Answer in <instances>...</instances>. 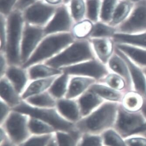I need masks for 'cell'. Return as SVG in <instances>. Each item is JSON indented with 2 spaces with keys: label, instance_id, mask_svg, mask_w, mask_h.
<instances>
[{
  "label": "cell",
  "instance_id": "cell-1",
  "mask_svg": "<svg viewBox=\"0 0 146 146\" xmlns=\"http://www.w3.org/2000/svg\"><path fill=\"white\" fill-rule=\"evenodd\" d=\"M120 103L106 101L88 116L75 123L82 134H95L108 128L116 123Z\"/></svg>",
  "mask_w": 146,
  "mask_h": 146
},
{
  "label": "cell",
  "instance_id": "cell-2",
  "mask_svg": "<svg viewBox=\"0 0 146 146\" xmlns=\"http://www.w3.org/2000/svg\"><path fill=\"white\" fill-rule=\"evenodd\" d=\"M75 40L71 33L46 35L29 60L22 66L27 68L36 63L45 62L59 54Z\"/></svg>",
  "mask_w": 146,
  "mask_h": 146
},
{
  "label": "cell",
  "instance_id": "cell-3",
  "mask_svg": "<svg viewBox=\"0 0 146 146\" xmlns=\"http://www.w3.org/2000/svg\"><path fill=\"white\" fill-rule=\"evenodd\" d=\"M96 58L89 38L76 39L56 56L45 62L53 67L61 69L84 61Z\"/></svg>",
  "mask_w": 146,
  "mask_h": 146
},
{
  "label": "cell",
  "instance_id": "cell-4",
  "mask_svg": "<svg viewBox=\"0 0 146 146\" xmlns=\"http://www.w3.org/2000/svg\"><path fill=\"white\" fill-rule=\"evenodd\" d=\"M24 26L21 14L15 11L7 23V38L5 52L10 65H21V44Z\"/></svg>",
  "mask_w": 146,
  "mask_h": 146
},
{
  "label": "cell",
  "instance_id": "cell-5",
  "mask_svg": "<svg viewBox=\"0 0 146 146\" xmlns=\"http://www.w3.org/2000/svg\"><path fill=\"white\" fill-rule=\"evenodd\" d=\"M13 110L29 115L48 123L57 131L72 132L76 130L75 123L67 120L58 112L56 107L42 108L35 107L24 100Z\"/></svg>",
  "mask_w": 146,
  "mask_h": 146
},
{
  "label": "cell",
  "instance_id": "cell-6",
  "mask_svg": "<svg viewBox=\"0 0 146 146\" xmlns=\"http://www.w3.org/2000/svg\"><path fill=\"white\" fill-rule=\"evenodd\" d=\"M29 115L12 110L5 122L1 125L10 140L19 145L32 136L29 127Z\"/></svg>",
  "mask_w": 146,
  "mask_h": 146
},
{
  "label": "cell",
  "instance_id": "cell-7",
  "mask_svg": "<svg viewBox=\"0 0 146 146\" xmlns=\"http://www.w3.org/2000/svg\"><path fill=\"white\" fill-rule=\"evenodd\" d=\"M60 70L70 76L88 77L95 79L97 82H100L110 72L107 66L97 58L84 61Z\"/></svg>",
  "mask_w": 146,
  "mask_h": 146
},
{
  "label": "cell",
  "instance_id": "cell-8",
  "mask_svg": "<svg viewBox=\"0 0 146 146\" xmlns=\"http://www.w3.org/2000/svg\"><path fill=\"white\" fill-rule=\"evenodd\" d=\"M45 36L42 27L25 24L21 44L22 65L29 60Z\"/></svg>",
  "mask_w": 146,
  "mask_h": 146
},
{
  "label": "cell",
  "instance_id": "cell-9",
  "mask_svg": "<svg viewBox=\"0 0 146 146\" xmlns=\"http://www.w3.org/2000/svg\"><path fill=\"white\" fill-rule=\"evenodd\" d=\"M145 118L141 111L129 112L119 104L116 121L117 128L123 136L136 133L138 129L145 123Z\"/></svg>",
  "mask_w": 146,
  "mask_h": 146
},
{
  "label": "cell",
  "instance_id": "cell-10",
  "mask_svg": "<svg viewBox=\"0 0 146 146\" xmlns=\"http://www.w3.org/2000/svg\"><path fill=\"white\" fill-rule=\"evenodd\" d=\"M117 29V33L127 34L146 32V1L139 3Z\"/></svg>",
  "mask_w": 146,
  "mask_h": 146
},
{
  "label": "cell",
  "instance_id": "cell-11",
  "mask_svg": "<svg viewBox=\"0 0 146 146\" xmlns=\"http://www.w3.org/2000/svg\"><path fill=\"white\" fill-rule=\"evenodd\" d=\"M115 52L126 62L131 76L133 90L138 93L143 99V104L141 112L146 119V77L140 67L133 63L123 52L115 47Z\"/></svg>",
  "mask_w": 146,
  "mask_h": 146
},
{
  "label": "cell",
  "instance_id": "cell-12",
  "mask_svg": "<svg viewBox=\"0 0 146 146\" xmlns=\"http://www.w3.org/2000/svg\"><path fill=\"white\" fill-rule=\"evenodd\" d=\"M72 21L64 6L57 10L55 16L44 28L45 36L54 34L71 33Z\"/></svg>",
  "mask_w": 146,
  "mask_h": 146
},
{
  "label": "cell",
  "instance_id": "cell-13",
  "mask_svg": "<svg viewBox=\"0 0 146 146\" xmlns=\"http://www.w3.org/2000/svg\"><path fill=\"white\" fill-rule=\"evenodd\" d=\"M55 7L38 2L28 8L25 13L27 23L42 27L55 11Z\"/></svg>",
  "mask_w": 146,
  "mask_h": 146
},
{
  "label": "cell",
  "instance_id": "cell-14",
  "mask_svg": "<svg viewBox=\"0 0 146 146\" xmlns=\"http://www.w3.org/2000/svg\"><path fill=\"white\" fill-rule=\"evenodd\" d=\"M96 58L107 66L115 52V44L112 38H89Z\"/></svg>",
  "mask_w": 146,
  "mask_h": 146
},
{
  "label": "cell",
  "instance_id": "cell-15",
  "mask_svg": "<svg viewBox=\"0 0 146 146\" xmlns=\"http://www.w3.org/2000/svg\"><path fill=\"white\" fill-rule=\"evenodd\" d=\"M5 76L21 95L31 81L27 68L21 65H10Z\"/></svg>",
  "mask_w": 146,
  "mask_h": 146
},
{
  "label": "cell",
  "instance_id": "cell-16",
  "mask_svg": "<svg viewBox=\"0 0 146 146\" xmlns=\"http://www.w3.org/2000/svg\"><path fill=\"white\" fill-rule=\"evenodd\" d=\"M95 79L80 76H71L66 98L77 99L97 82Z\"/></svg>",
  "mask_w": 146,
  "mask_h": 146
},
{
  "label": "cell",
  "instance_id": "cell-17",
  "mask_svg": "<svg viewBox=\"0 0 146 146\" xmlns=\"http://www.w3.org/2000/svg\"><path fill=\"white\" fill-rule=\"evenodd\" d=\"M56 108L60 114L70 122L75 123L82 118L77 99L65 97L57 100Z\"/></svg>",
  "mask_w": 146,
  "mask_h": 146
},
{
  "label": "cell",
  "instance_id": "cell-18",
  "mask_svg": "<svg viewBox=\"0 0 146 146\" xmlns=\"http://www.w3.org/2000/svg\"><path fill=\"white\" fill-rule=\"evenodd\" d=\"M110 72L116 73L124 79L126 83V92L133 90L131 76L126 62L114 52L107 64Z\"/></svg>",
  "mask_w": 146,
  "mask_h": 146
},
{
  "label": "cell",
  "instance_id": "cell-19",
  "mask_svg": "<svg viewBox=\"0 0 146 146\" xmlns=\"http://www.w3.org/2000/svg\"><path fill=\"white\" fill-rule=\"evenodd\" d=\"M77 100L82 118L89 115L106 101L90 89Z\"/></svg>",
  "mask_w": 146,
  "mask_h": 146
},
{
  "label": "cell",
  "instance_id": "cell-20",
  "mask_svg": "<svg viewBox=\"0 0 146 146\" xmlns=\"http://www.w3.org/2000/svg\"><path fill=\"white\" fill-rule=\"evenodd\" d=\"M1 99L7 103L12 109L22 102L21 95L5 76L1 77Z\"/></svg>",
  "mask_w": 146,
  "mask_h": 146
},
{
  "label": "cell",
  "instance_id": "cell-21",
  "mask_svg": "<svg viewBox=\"0 0 146 146\" xmlns=\"http://www.w3.org/2000/svg\"><path fill=\"white\" fill-rule=\"evenodd\" d=\"M58 76L31 81L21 95L22 100H25L31 96L48 90L53 82Z\"/></svg>",
  "mask_w": 146,
  "mask_h": 146
},
{
  "label": "cell",
  "instance_id": "cell-22",
  "mask_svg": "<svg viewBox=\"0 0 146 146\" xmlns=\"http://www.w3.org/2000/svg\"><path fill=\"white\" fill-rule=\"evenodd\" d=\"M27 68L31 80L58 76L63 72L60 69L53 67L45 62L36 63Z\"/></svg>",
  "mask_w": 146,
  "mask_h": 146
},
{
  "label": "cell",
  "instance_id": "cell-23",
  "mask_svg": "<svg viewBox=\"0 0 146 146\" xmlns=\"http://www.w3.org/2000/svg\"><path fill=\"white\" fill-rule=\"evenodd\" d=\"M115 47L141 68L146 67V49L125 44H115Z\"/></svg>",
  "mask_w": 146,
  "mask_h": 146
},
{
  "label": "cell",
  "instance_id": "cell-24",
  "mask_svg": "<svg viewBox=\"0 0 146 146\" xmlns=\"http://www.w3.org/2000/svg\"><path fill=\"white\" fill-rule=\"evenodd\" d=\"M90 89L105 101L117 103H121L124 94L123 92L115 90L101 82H96Z\"/></svg>",
  "mask_w": 146,
  "mask_h": 146
},
{
  "label": "cell",
  "instance_id": "cell-25",
  "mask_svg": "<svg viewBox=\"0 0 146 146\" xmlns=\"http://www.w3.org/2000/svg\"><path fill=\"white\" fill-rule=\"evenodd\" d=\"M112 38L115 44H130L146 49V32L136 34L117 33Z\"/></svg>",
  "mask_w": 146,
  "mask_h": 146
},
{
  "label": "cell",
  "instance_id": "cell-26",
  "mask_svg": "<svg viewBox=\"0 0 146 146\" xmlns=\"http://www.w3.org/2000/svg\"><path fill=\"white\" fill-rule=\"evenodd\" d=\"M70 78V75L63 72L53 82L48 91L57 100L66 97Z\"/></svg>",
  "mask_w": 146,
  "mask_h": 146
},
{
  "label": "cell",
  "instance_id": "cell-27",
  "mask_svg": "<svg viewBox=\"0 0 146 146\" xmlns=\"http://www.w3.org/2000/svg\"><path fill=\"white\" fill-rule=\"evenodd\" d=\"M125 110L132 112L141 111L143 106L142 97L134 90L125 92L120 103Z\"/></svg>",
  "mask_w": 146,
  "mask_h": 146
},
{
  "label": "cell",
  "instance_id": "cell-28",
  "mask_svg": "<svg viewBox=\"0 0 146 146\" xmlns=\"http://www.w3.org/2000/svg\"><path fill=\"white\" fill-rule=\"evenodd\" d=\"M30 105L42 108L56 107L57 100L48 90L24 100Z\"/></svg>",
  "mask_w": 146,
  "mask_h": 146
},
{
  "label": "cell",
  "instance_id": "cell-29",
  "mask_svg": "<svg viewBox=\"0 0 146 146\" xmlns=\"http://www.w3.org/2000/svg\"><path fill=\"white\" fill-rule=\"evenodd\" d=\"M132 6L129 0H123L119 3L114 12L110 25L115 27L123 22L127 18Z\"/></svg>",
  "mask_w": 146,
  "mask_h": 146
},
{
  "label": "cell",
  "instance_id": "cell-30",
  "mask_svg": "<svg viewBox=\"0 0 146 146\" xmlns=\"http://www.w3.org/2000/svg\"><path fill=\"white\" fill-rule=\"evenodd\" d=\"M29 127L32 135H46L56 132L55 128L48 123L32 117H30Z\"/></svg>",
  "mask_w": 146,
  "mask_h": 146
},
{
  "label": "cell",
  "instance_id": "cell-31",
  "mask_svg": "<svg viewBox=\"0 0 146 146\" xmlns=\"http://www.w3.org/2000/svg\"><path fill=\"white\" fill-rule=\"evenodd\" d=\"M56 135L58 146H78L82 134L76 130L72 132L57 131Z\"/></svg>",
  "mask_w": 146,
  "mask_h": 146
},
{
  "label": "cell",
  "instance_id": "cell-32",
  "mask_svg": "<svg viewBox=\"0 0 146 146\" xmlns=\"http://www.w3.org/2000/svg\"><path fill=\"white\" fill-rule=\"evenodd\" d=\"M117 33V28L104 22H98L94 25L89 38H112Z\"/></svg>",
  "mask_w": 146,
  "mask_h": 146
},
{
  "label": "cell",
  "instance_id": "cell-33",
  "mask_svg": "<svg viewBox=\"0 0 146 146\" xmlns=\"http://www.w3.org/2000/svg\"><path fill=\"white\" fill-rule=\"evenodd\" d=\"M94 25L90 20L80 21L72 27L71 33L75 39L80 40L89 38Z\"/></svg>",
  "mask_w": 146,
  "mask_h": 146
},
{
  "label": "cell",
  "instance_id": "cell-34",
  "mask_svg": "<svg viewBox=\"0 0 146 146\" xmlns=\"http://www.w3.org/2000/svg\"><path fill=\"white\" fill-rule=\"evenodd\" d=\"M117 90L125 93L126 83L124 79L116 73L110 72L100 82Z\"/></svg>",
  "mask_w": 146,
  "mask_h": 146
},
{
  "label": "cell",
  "instance_id": "cell-35",
  "mask_svg": "<svg viewBox=\"0 0 146 146\" xmlns=\"http://www.w3.org/2000/svg\"><path fill=\"white\" fill-rule=\"evenodd\" d=\"M118 0H104L100 17L104 23H110L113 15L118 4Z\"/></svg>",
  "mask_w": 146,
  "mask_h": 146
},
{
  "label": "cell",
  "instance_id": "cell-36",
  "mask_svg": "<svg viewBox=\"0 0 146 146\" xmlns=\"http://www.w3.org/2000/svg\"><path fill=\"white\" fill-rule=\"evenodd\" d=\"M55 133L46 135H32L18 146H48Z\"/></svg>",
  "mask_w": 146,
  "mask_h": 146
},
{
  "label": "cell",
  "instance_id": "cell-37",
  "mask_svg": "<svg viewBox=\"0 0 146 146\" xmlns=\"http://www.w3.org/2000/svg\"><path fill=\"white\" fill-rule=\"evenodd\" d=\"M87 16L90 21L96 22L98 20V15L101 8V1L100 0H87Z\"/></svg>",
  "mask_w": 146,
  "mask_h": 146
},
{
  "label": "cell",
  "instance_id": "cell-38",
  "mask_svg": "<svg viewBox=\"0 0 146 146\" xmlns=\"http://www.w3.org/2000/svg\"><path fill=\"white\" fill-rule=\"evenodd\" d=\"M101 138L95 134L83 133L79 141L78 146H102Z\"/></svg>",
  "mask_w": 146,
  "mask_h": 146
},
{
  "label": "cell",
  "instance_id": "cell-39",
  "mask_svg": "<svg viewBox=\"0 0 146 146\" xmlns=\"http://www.w3.org/2000/svg\"><path fill=\"white\" fill-rule=\"evenodd\" d=\"M105 143L109 146H127L120 136L113 130L106 132L104 136Z\"/></svg>",
  "mask_w": 146,
  "mask_h": 146
},
{
  "label": "cell",
  "instance_id": "cell-40",
  "mask_svg": "<svg viewBox=\"0 0 146 146\" xmlns=\"http://www.w3.org/2000/svg\"><path fill=\"white\" fill-rule=\"evenodd\" d=\"M72 13L77 21L82 19L84 15L85 7L83 0H72L71 3Z\"/></svg>",
  "mask_w": 146,
  "mask_h": 146
},
{
  "label": "cell",
  "instance_id": "cell-41",
  "mask_svg": "<svg viewBox=\"0 0 146 146\" xmlns=\"http://www.w3.org/2000/svg\"><path fill=\"white\" fill-rule=\"evenodd\" d=\"M1 125L3 123L12 112L13 109L3 100L1 99Z\"/></svg>",
  "mask_w": 146,
  "mask_h": 146
},
{
  "label": "cell",
  "instance_id": "cell-42",
  "mask_svg": "<svg viewBox=\"0 0 146 146\" xmlns=\"http://www.w3.org/2000/svg\"><path fill=\"white\" fill-rule=\"evenodd\" d=\"M7 38V23L4 18H1V51L5 52Z\"/></svg>",
  "mask_w": 146,
  "mask_h": 146
},
{
  "label": "cell",
  "instance_id": "cell-43",
  "mask_svg": "<svg viewBox=\"0 0 146 146\" xmlns=\"http://www.w3.org/2000/svg\"><path fill=\"white\" fill-rule=\"evenodd\" d=\"M0 59H1L0 73H1V77L5 75L6 72L9 66L10 63L5 52L1 51Z\"/></svg>",
  "mask_w": 146,
  "mask_h": 146
},
{
  "label": "cell",
  "instance_id": "cell-44",
  "mask_svg": "<svg viewBox=\"0 0 146 146\" xmlns=\"http://www.w3.org/2000/svg\"><path fill=\"white\" fill-rule=\"evenodd\" d=\"M17 0H1V11L5 15L9 13Z\"/></svg>",
  "mask_w": 146,
  "mask_h": 146
},
{
  "label": "cell",
  "instance_id": "cell-45",
  "mask_svg": "<svg viewBox=\"0 0 146 146\" xmlns=\"http://www.w3.org/2000/svg\"><path fill=\"white\" fill-rule=\"evenodd\" d=\"M129 146H146V139L143 138H132L127 141Z\"/></svg>",
  "mask_w": 146,
  "mask_h": 146
},
{
  "label": "cell",
  "instance_id": "cell-46",
  "mask_svg": "<svg viewBox=\"0 0 146 146\" xmlns=\"http://www.w3.org/2000/svg\"><path fill=\"white\" fill-rule=\"evenodd\" d=\"M36 1V0H18L15 5V7L17 9H23L30 5L33 4Z\"/></svg>",
  "mask_w": 146,
  "mask_h": 146
},
{
  "label": "cell",
  "instance_id": "cell-47",
  "mask_svg": "<svg viewBox=\"0 0 146 146\" xmlns=\"http://www.w3.org/2000/svg\"><path fill=\"white\" fill-rule=\"evenodd\" d=\"M1 146H18L10 140L9 137L5 140L1 142Z\"/></svg>",
  "mask_w": 146,
  "mask_h": 146
},
{
  "label": "cell",
  "instance_id": "cell-48",
  "mask_svg": "<svg viewBox=\"0 0 146 146\" xmlns=\"http://www.w3.org/2000/svg\"><path fill=\"white\" fill-rule=\"evenodd\" d=\"M48 146H58V143L56 137V133Z\"/></svg>",
  "mask_w": 146,
  "mask_h": 146
},
{
  "label": "cell",
  "instance_id": "cell-49",
  "mask_svg": "<svg viewBox=\"0 0 146 146\" xmlns=\"http://www.w3.org/2000/svg\"><path fill=\"white\" fill-rule=\"evenodd\" d=\"M145 130H146V122H145V123L143 125H142L139 129H138L136 133L144 131Z\"/></svg>",
  "mask_w": 146,
  "mask_h": 146
},
{
  "label": "cell",
  "instance_id": "cell-50",
  "mask_svg": "<svg viewBox=\"0 0 146 146\" xmlns=\"http://www.w3.org/2000/svg\"><path fill=\"white\" fill-rule=\"evenodd\" d=\"M48 2L52 4H57L60 3L61 0H46Z\"/></svg>",
  "mask_w": 146,
  "mask_h": 146
},
{
  "label": "cell",
  "instance_id": "cell-51",
  "mask_svg": "<svg viewBox=\"0 0 146 146\" xmlns=\"http://www.w3.org/2000/svg\"><path fill=\"white\" fill-rule=\"evenodd\" d=\"M142 69L143 71V72H144V74H145V76L146 77V67L142 68Z\"/></svg>",
  "mask_w": 146,
  "mask_h": 146
},
{
  "label": "cell",
  "instance_id": "cell-52",
  "mask_svg": "<svg viewBox=\"0 0 146 146\" xmlns=\"http://www.w3.org/2000/svg\"><path fill=\"white\" fill-rule=\"evenodd\" d=\"M130 1H134V2H138L140 0H129Z\"/></svg>",
  "mask_w": 146,
  "mask_h": 146
},
{
  "label": "cell",
  "instance_id": "cell-53",
  "mask_svg": "<svg viewBox=\"0 0 146 146\" xmlns=\"http://www.w3.org/2000/svg\"><path fill=\"white\" fill-rule=\"evenodd\" d=\"M69 1H70V0H64V1H65V2H68Z\"/></svg>",
  "mask_w": 146,
  "mask_h": 146
}]
</instances>
